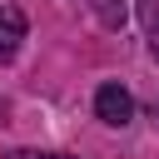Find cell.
<instances>
[{
	"label": "cell",
	"instance_id": "cell-1",
	"mask_svg": "<svg viewBox=\"0 0 159 159\" xmlns=\"http://www.w3.org/2000/svg\"><path fill=\"white\" fill-rule=\"evenodd\" d=\"M94 114H99L104 124L124 129V124L134 119V94H129L124 84H99V89H94Z\"/></svg>",
	"mask_w": 159,
	"mask_h": 159
},
{
	"label": "cell",
	"instance_id": "cell-2",
	"mask_svg": "<svg viewBox=\"0 0 159 159\" xmlns=\"http://www.w3.org/2000/svg\"><path fill=\"white\" fill-rule=\"evenodd\" d=\"M20 40H25V15H20L15 5H0V65L15 60Z\"/></svg>",
	"mask_w": 159,
	"mask_h": 159
},
{
	"label": "cell",
	"instance_id": "cell-3",
	"mask_svg": "<svg viewBox=\"0 0 159 159\" xmlns=\"http://www.w3.org/2000/svg\"><path fill=\"white\" fill-rule=\"evenodd\" d=\"M139 20H144L149 50H154V60H159V0H139Z\"/></svg>",
	"mask_w": 159,
	"mask_h": 159
},
{
	"label": "cell",
	"instance_id": "cell-4",
	"mask_svg": "<svg viewBox=\"0 0 159 159\" xmlns=\"http://www.w3.org/2000/svg\"><path fill=\"white\" fill-rule=\"evenodd\" d=\"M5 159H70V154H35V149H15V154H5Z\"/></svg>",
	"mask_w": 159,
	"mask_h": 159
},
{
	"label": "cell",
	"instance_id": "cell-5",
	"mask_svg": "<svg viewBox=\"0 0 159 159\" xmlns=\"http://www.w3.org/2000/svg\"><path fill=\"white\" fill-rule=\"evenodd\" d=\"M154 119H159V99H154Z\"/></svg>",
	"mask_w": 159,
	"mask_h": 159
}]
</instances>
